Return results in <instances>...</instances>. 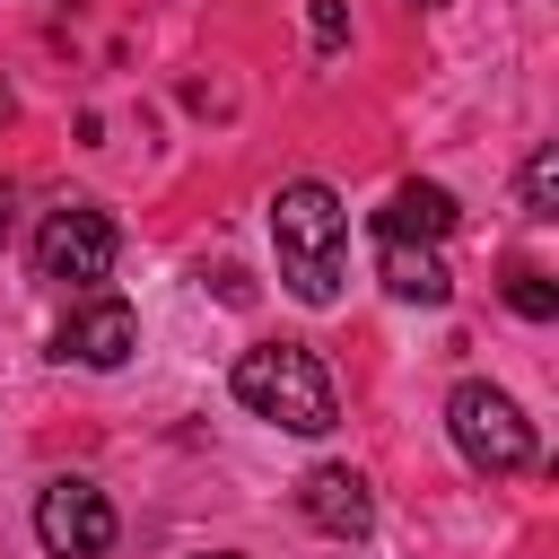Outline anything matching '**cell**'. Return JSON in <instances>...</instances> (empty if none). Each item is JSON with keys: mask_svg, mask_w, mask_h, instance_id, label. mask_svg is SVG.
I'll list each match as a JSON object with an SVG mask.
<instances>
[{"mask_svg": "<svg viewBox=\"0 0 559 559\" xmlns=\"http://www.w3.org/2000/svg\"><path fill=\"white\" fill-rule=\"evenodd\" d=\"M271 245H280V280H288V297H306V306H332V297H341L349 210H341L332 183H314V175L280 183V201H271Z\"/></svg>", "mask_w": 559, "mask_h": 559, "instance_id": "obj_1", "label": "cell"}, {"mask_svg": "<svg viewBox=\"0 0 559 559\" xmlns=\"http://www.w3.org/2000/svg\"><path fill=\"white\" fill-rule=\"evenodd\" d=\"M236 402L288 437H323L341 419V393H332V367L306 349V341H262L236 358Z\"/></svg>", "mask_w": 559, "mask_h": 559, "instance_id": "obj_2", "label": "cell"}, {"mask_svg": "<svg viewBox=\"0 0 559 559\" xmlns=\"http://www.w3.org/2000/svg\"><path fill=\"white\" fill-rule=\"evenodd\" d=\"M445 428H454V454H463L472 472H524V463H533V419H524V402L498 393V384H480V376H463V384L445 393Z\"/></svg>", "mask_w": 559, "mask_h": 559, "instance_id": "obj_3", "label": "cell"}, {"mask_svg": "<svg viewBox=\"0 0 559 559\" xmlns=\"http://www.w3.org/2000/svg\"><path fill=\"white\" fill-rule=\"evenodd\" d=\"M35 542H44L52 559H105V550H114V498H105L96 480H79V472L44 480V489H35Z\"/></svg>", "mask_w": 559, "mask_h": 559, "instance_id": "obj_4", "label": "cell"}, {"mask_svg": "<svg viewBox=\"0 0 559 559\" xmlns=\"http://www.w3.org/2000/svg\"><path fill=\"white\" fill-rule=\"evenodd\" d=\"M114 253H122L114 218H105V210H87V201H70V210H52V218H44V236H35V280L96 288V280L114 271Z\"/></svg>", "mask_w": 559, "mask_h": 559, "instance_id": "obj_5", "label": "cell"}, {"mask_svg": "<svg viewBox=\"0 0 559 559\" xmlns=\"http://www.w3.org/2000/svg\"><path fill=\"white\" fill-rule=\"evenodd\" d=\"M61 358H79V367H122L131 349H140V314L122 306V297H105V288H79V306L61 314V341H52Z\"/></svg>", "mask_w": 559, "mask_h": 559, "instance_id": "obj_6", "label": "cell"}, {"mask_svg": "<svg viewBox=\"0 0 559 559\" xmlns=\"http://www.w3.org/2000/svg\"><path fill=\"white\" fill-rule=\"evenodd\" d=\"M297 507H306V524L332 533V542H367V524H376L367 472H349V463H314V472L297 480Z\"/></svg>", "mask_w": 559, "mask_h": 559, "instance_id": "obj_7", "label": "cell"}, {"mask_svg": "<svg viewBox=\"0 0 559 559\" xmlns=\"http://www.w3.org/2000/svg\"><path fill=\"white\" fill-rule=\"evenodd\" d=\"M376 271H384V288L402 306H445L454 297V271H445V253L428 236H376Z\"/></svg>", "mask_w": 559, "mask_h": 559, "instance_id": "obj_8", "label": "cell"}, {"mask_svg": "<svg viewBox=\"0 0 559 559\" xmlns=\"http://www.w3.org/2000/svg\"><path fill=\"white\" fill-rule=\"evenodd\" d=\"M463 227V201L445 192V183H402L384 210H376V236H428V245H445Z\"/></svg>", "mask_w": 559, "mask_h": 559, "instance_id": "obj_9", "label": "cell"}, {"mask_svg": "<svg viewBox=\"0 0 559 559\" xmlns=\"http://www.w3.org/2000/svg\"><path fill=\"white\" fill-rule=\"evenodd\" d=\"M507 306H515L524 323H550V314H559V288H550V271H542V262H515V271H507Z\"/></svg>", "mask_w": 559, "mask_h": 559, "instance_id": "obj_10", "label": "cell"}, {"mask_svg": "<svg viewBox=\"0 0 559 559\" xmlns=\"http://www.w3.org/2000/svg\"><path fill=\"white\" fill-rule=\"evenodd\" d=\"M524 210H533V218H559V148H550V140L524 157Z\"/></svg>", "mask_w": 559, "mask_h": 559, "instance_id": "obj_11", "label": "cell"}, {"mask_svg": "<svg viewBox=\"0 0 559 559\" xmlns=\"http://www.w3.org/2000/svg\"><path fill=\"white\" fill-rule=\"evenodd\" d=\"M306 26H314V52H341L349 44V0H314Z\"/></svg>", "mask_w": 559, "mask_h": 559, "instance_id": "obj_12", "label": "cell"}, {"mask_svg": "<svg viewBox=\"0 0 559 559\" xmlns=\"http://www.w3.org/2000/svg\"><path fill=\"white\" fill-rule=\"evenodd\" d=\"M9 227H17V192L0 183V245H9Z\"/></svg>", "mask_w": 559, "mask_h": 559, "instance_id": "obj_13", "label": "cell"}, {"mask_svg": "<svg viewBox=\"0 0 559 559\" xmlns=\"http://www.w3.org/2000/svg\"><path fill=\"white\" fill-rule=\"evenodd\" d=\"M210 559H236V550H210Z\"/></svg>", "mask_w": 559, "mask_h": 559, "instance_id": "obj_14", "label": "cell"}, {"mask_svg": "<svg viewBox=\"0 0 559 559\" xmlns=\"http://www.w3.org/2000/svg\"><path fill=\"white\" fill-rule=\"evenodd\" d=\"M419 9H437V0H419Z\"/></svg>", "mask_w": 559, "mask_h": 559, "instance_id": "obj_15", "label": "cell"}]
</instances>
